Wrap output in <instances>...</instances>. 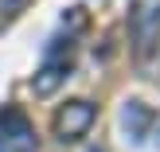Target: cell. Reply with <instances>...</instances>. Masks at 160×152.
<instances>
[{"label":"cell","instance_id":"obj_1","mask_svg":"<svg viewBox=\"0 0 160 152\" xmlns=\"http://www.w3.org/2000/svg\"><path fill=\"white\" fill-rule=\"evenodd\" d=\"M70 66H74V35L51 39L47 51H43V62H39V70H35V78H31V94H35V98H51L70 78Z\"/></svg>","mask_w":160,"mask_h":152},{"label":"cell","instance_id":"obj_2","mask_svg":"<svg viewBox=\"0 0 160 152\" xmlns=\"http://www.w3.org/2000/svg\"><path fill=\"white\" fill-rule=\"evenodd\" d=\"M129 43L141 62H148L160 47V0H133L129 4Z\"/></svg>","mask_w":160,"mask_h":152},{"label":"cell","instance_id":"obj_8","mask_svg":"<svg viewBox=\"0 0 160 152\" xmlns=\"http://www.w3.org/2000/svg\"><path fill=\"white\" fill-rule=\"evenodd\" d=\"M90 152H106V148H90Z\"/></svg>","mask_w":160,"mask_h":152},{"label":"cell","instance_id":"obj_7","mask_svg":"<svg viewBox=\"0 0 160 152\" xmlns=\"http://www.w3.org/2000/svg\"><path fill=\"white\" fill-rule=\"evenodd\" d=\"M148 133H152V140H156V145H160V117H156V121H152V129H148Z\"/></svg>","mask_w":160,"mask_h":152},{"label":"cell","instance_id":"obj_6","mask_svg":"<svg viewBox=\"0 0 160 152\" xmlns=\"http://www.w3.org/2000/svg\"><path fill=\"white\" fill-rule=\"evenodd\" d=\"M28 4H31V0H0V27H4V23H12Z\"/></svg>","mask_w":160,"mask_h":152},{"label":"cell","instance_id":"obj_4","mask_svg":"<svg viewBox=\"0 0 160 152\" xmlns=\"http://www.w3.org/2000/svg\"><path fill=\"white\" fill-rule=\"evenodd\" d=\"M94 117H98V109H94V101L78 98V101H67V105L55 113V137L62 140V145H70V140H82L86 133H90Z\"/></svg>","mask_w":160,"mask_h":152},{"label":"cell","instance_id":"obj_3","mask_svg":"<svg viewBox=\"0 0 160 152\" xmlns=\"http://www.w3.org/2000/svg\"><path fill=\"white\" fill-rule=\"evenodd\" d=\"M0 152H39L35 125L28 121V113L16 105L0 109Z\"/></svg>","mask_w":160,"mask_h":152},{"label":"cell","instance_id":"obj_5","mask_svg":"<svg viewBox=\"0 0 160 152\" xmlns=\"http://www.w3.org/2000/svg\"><path fill=\"white\" fill-rule=\"evenodd\" d=\"M152 121H156V113L145 105V101H125V109H121V129L129 133V140H145L148 129H152Z\"/></svg>","mask_w":160,"mask_h":152}]
</instances>
